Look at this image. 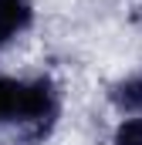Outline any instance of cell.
I'll use <instances>...</instances> for the list:
<instances>
[{
	"label": "cell",
	"instance_id": "3957f363",
	"mask_svg": "<svg viewBox=\"0 0 142 145\" xmlns=\"http://www.w3.org/2000/svg\"><path fill=\"white\" fill-rule=\"evenodd\" d=\"M24 81H14L7 74H0V125H20V111H24Z\"/></svg>",
	"mask_w": 142,
	"mask_h": 145
},
{
	"label": "cell",
	"instance_id": "5b68a950",
	"mask_svg": "<svg viewBox=\"0 0 142 145\" xmlns=\"http://www.w3.org/2000/svg\"><path fill=\"white\" fill-rule=\"evenodd\" d=\"M112 145H142V118H125L115 128Z\"/></svg>",
	"mask_w": 142,
	"mask_h": 145
},
{
	"label": "cell",
	"instance_id": "277c9868",
	"mask_svg": "<svg viewBox=\"0 0 142 145\" xmlns=\"http://www.w3.org/2000/svg\"><path fill=\"white\" fill-rule=\"evenodd\" d=\"M108 98H112V105L122 111H142V74L135 78H125V81H118V84H112V91H108Z\"/></svg>",
	"mask_w": 142,
	"mask_h": 145
},
{
	"label": "cell",
	"instance_id": "7a4b0ae2",
	"mask_svg": "<svg viewBox=\"0 0 142 145\" xmlns=\"http://www.w3.org/2000/svg\"><path fill=\"white\" fill-rule=\"evenodd\" d=\"M31 20H34L31 0H0V44L24 34L31 27Z\"/></svg>",
	"mask_w": 142,
	"mask_h": 145
},
{
	"label": "cell",
	"instance_id": "6da1fadb",
	"mask_svg": "<svg viewBox=\"0 0 142 145\" xmlns=\"http://www.w3.org/2000/svg\"><path fill=\"white\" fill-rule=\"evenodd\" d=\"M58 115V91L47 78H37V81H27L24 88V111H20V125L31 132V138H41L51 121Z\"/></svg>",
	"mask_w": 142,
	"mask_h": 145
}]
</instances>
